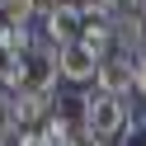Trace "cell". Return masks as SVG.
I'll list each match as a JSON object with an SVG mask.
<instances>
[{
	"mask_svg": "<svg viewBox=\"0 0 146 146\" xmlns=\"http://www.w3.org/2000/svg\"><path fill=\"white\" fill-rule=\"evenodd\" d=\"M127 104L118 94H104V90H85L80 94V132L85 137H94V141H108V146H118L123 141V132H127Z\"/></svg>",
	"mask_w": 146,
	"mask_h": 146,
	"instance_id": "1",
	"label": "cell"
},
{
	"mask_svg": "<svg viewBox=\"0 0 146 146\" xmlns=\"http://www.w3.org/2000/svg\"><path fill=\"white\" fill-rule=\"evenodd\" d=\"M52 113H57V108H52V94H47V90L5 94V118H10V127H42Z\"/></svg>",
	"mask_w": 146,
	"mask_h": 146,
	"instance_id": "2",
	"label": "cell"
},
{
	"mask_svg": "<svg viewBox=\"0 0 146 146\" xmlns=\"http://www.w3.org/2000/svg\"><path fill=\"white\" fill-rule=\"evenodd\" d=\"M61 80H71V85H94L99 80V57L85 47V42L61 47Z\"/></svg>",
	"mask_w": 146,
	"mask_h": 146,
	"instance_id": "3",
	"label": "cell"
},
{
	"mask_svg": "<svg viewBox=\"0 0 146 146\" xmlns=\"http://www.w3.org/2000/svg\"><path fill=\"white\" fill-rule=\"evenodd\" d=\"M132 71H137V57L113 52V57H104V61H99V80H94V85L104 90V94H118V99H123L127 90H132Z\"/></svg>",
	"mask_w": 146,
	"mask_h": 146,
	"instance_id": "4",
	"label": "cell"
},
{
	"mask_svg": "<svg viewBox=\"0 0 146 146\" xmlns=\"http://www.w3.org/2000/svg\"><path fill=\"white\" fill-rule=\"evenodd\" d=\"M0 14L14 24H33L38 14H33V0H0Z\"/></svg>",
	"mask_w": 146,
	"mask_h": 146,
	"instance_id": "5",
	"label": "cell"
},
{
	"mask_svg": "<svg viewBox=\"0 0 146 146\" xmlns=\"http://www.w3.org/2000/svg\"><path fill=\"white\" fill-rule=\"evenodd\" d=\"M132 94H137V99H146V52L137 57V71H132Z\"/></svg>",
	"mask_w": 146,
	"mask_h": 146,
	"instance_id": "6",
	"label": "cell"
}]
</instances>
